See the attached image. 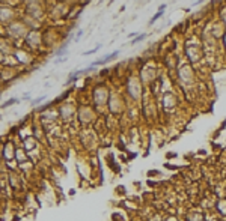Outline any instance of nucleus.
Returning <instances> with one entry per match:
<instances>
[{
	"mask_svg": "<svg viewBox=\"0 0 226 221\" xmlns=\"http://www.w3.org/2000/svg\"><path fill=\"white\" fill-rule=\"evenodd\" d=\"M116 56H119V51H113V53H112V54H109L107 57L101 59V60H96V62L94 63V65H103V63H107V62H110V60H113V59H115ZM94 65H92V66H94Z\"/></svg>",
	"mask_w": 226,
	"mask_h": 221,
	"instance_id": "obj_1",
	"label": "nucleus"
},
{
	"mask_svg": "<svg viewBox=\"0 0 226 221\" xmlns=\"http://www.w3.org/2000/svg\"><path fill=\"white\" fill-rule=\"evenodd\" d=\"M161 15H163V11H158V12H157L155 15H154V17H152V18H151V21H149V24H154V21H157V18H160V17H161Z\"/></svg>",
	"mask_w": 226,
	"mask_h": 221,
	"instance_id": "obj_2",
	"label": "nucleus"
},
{
	"mask_svg": "<svg viewBox=\"0 0 226 221\" xmlns=\"http://www.w3.org/2000/svg\"><path fill=\"white\" fill-rule=\"evenodd\" d=\"M145 38H146V35H139L137 38H136V39H133V42H131V44H133V45H134V44H137L139 41H142V39H145Z\"/></svg>",
	"mask_w": 226,
	"mask_h": 221,
	"instance_id": "obj_3",
	"label": "nucleus"
},
{
	"mask_svg": "<svg viewBox=\"0 0 226 221\" xmlns=\"http://www.w3.org/2000/svg\"><path fill=\"white\" fill-rule=\"evenodd\" d=\"M100 48H101V45H98L96 48H92V50H89V51H86V53H85V54H92V53H95L96 50H100Z\"/></svg>",
	"mask_w": 226,
	"mask_h": 221,
	"instance_id": "obj_4",
	"label": "nucleus"
},
{
	"mask_svg": "<svg viewBox=\"0 0 226 221\" xmlns=\"http://www.w3.org/2000/svg\"><path fill=\"white\" fill-rule=\"evenodd\" d=\"M15 101H17V99H11V101H6V102L3 104V107H8V105H11V104H12V102H15Z\"/></svg>",
	"mask_w": 226,
	"mask_h": 221,
	"instance_id": "obj_5",
	"label": "nucleus"
},
{
	"mask_svg": "<svg viewBox=\"0 0 226 221\" xmlns=\"http://www.w3.org/2000/svg\"><path fill=\"white\" fill-rule=\"evenodd\" d=\"M83 35V30H78V33H77V36H76V41H78L80 39V36Z\"/></svg>",
	"mask_w": 226,
	"mask_h": 221,
	"instance_id": "obj_6",
	"label": "nucleus"
}]
</instances>
